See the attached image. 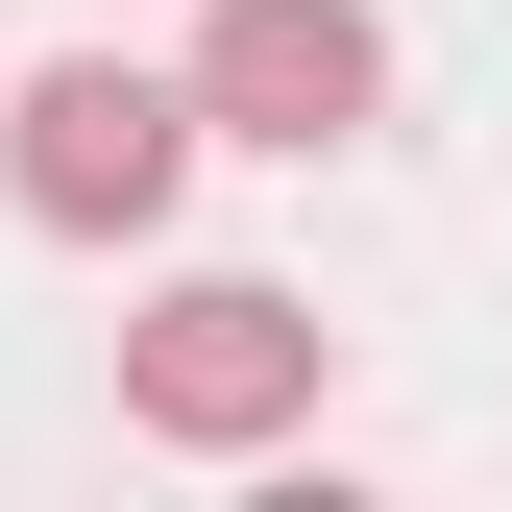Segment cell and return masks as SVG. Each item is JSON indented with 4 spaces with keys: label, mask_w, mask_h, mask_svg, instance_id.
<instances>
[{
    "label": "cell",
    "mask_w": 512,
    "mask_h": 512,
    "mask_svg": "<svg viewBox=\"0 0 512 512\" xmlns=\"http://www.w3.org/2000/svg\"><path fill=\"white\" fill-rule=\"evenodd\" d=\"M317 293H269V269H171L147 317H122V439H196V464H244V439H293L317 415Z\"/></svg>",
    "instance_id": "1"
},
{
    "label": "cell",
    "mask_w": 512,
    "mask_h": 512,
    "mask_svg": "<svg viewBox=\"0 0 512 512\" xmlns=\"http://www.w3.org/2000/svg\"><path fill=\"white\" fill-rule=\"evenodd\" d=\"M366 122H391V25H366V0H220L196 25V147H366Z\"/></svg>",
    "instance_id": "3"
},
{
    "label": "cell",
    "mask_w": 512,
    "mask_h": 512,
    "mask_svg": "<svg viewBox=\"0 0 512 512\" xmlns=\"http://www.w3.org/2000/svg\"><path fill=\"white\" fill-rule=\"evenodd\" d=\"M0 196H25L49 244H147L171 196H196V74H122V49L0 74Z\"/></svg>",
    "instance_id": "2"
}]
</instances>
